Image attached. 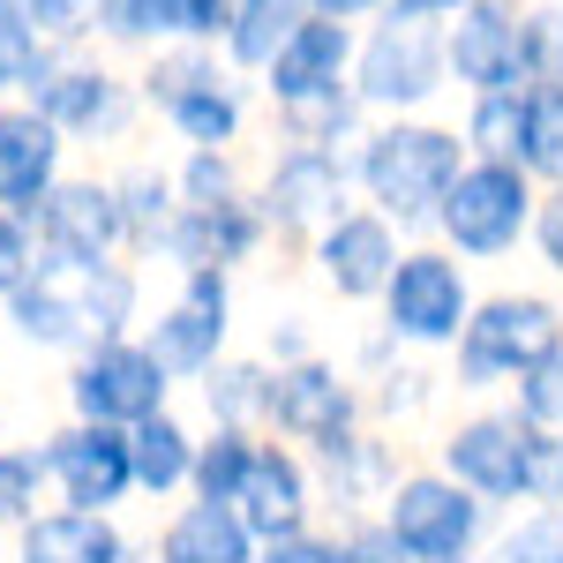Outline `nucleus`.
<instances>
[{
	"label": "nucleus",
	"mask_w": 563,
	"mask_h": 563,
	"mask_svg": "<svg viewBox=\"0 0 563 563\" xmlns=\"http://www.w3.org/2000/svg\"><path fill=\"white\" fill-rule=\"evenodd\" d=\"M129 308L135 278L121 263H38L8 294V316L31 346H106V339H121Z\"/></svg>",
	"instance_id": "1"
},
{
	"label": "nucleus",
	"mask_w": 563,
	"mask_h": 563,
	"mask_svg": "<svg viewBox=\"0 0 563 563\" xmlns=\"http://www.w3.org/2000/svg\"><path fill=\"white\" fill-rule=\"evenodd\" d=\"M459 166H466V143L429 121H390L361 143V188L376 218H398V225H429Z\"/></svg>",
	"instance_id": "2"
},
{
	"label": "nucleus",
	"mask_w": 563,
	"mask_h": 563,
	"mask_svg": "<svg viewBox=\"0 0 563 563\" xmlns=\"http://www.w3.org/2000/svg\"><path fill=\"white\" fill-rule=\"evenodd\" d=\"M451 346H459V376L474 390L519 384L526 368H541L563 346V316L541 294H496V301H474Z\"/></svg>",
	"instance_id": "3"
},
{
	"label": "nucleus",
	"mask_w": 563,
	"mask_h": 563,
	"mask_svg": "<svg viewBox=\"0 0 563 563\" xmlns=\"http://www.w3.org/2000/svg\"><path fill=\"white\" fill-rule=\"evenodd\" d=\"M435 225L459 256H511L533 225V180L519 166H496V158H466L435 203Z\"/></svg>",
	"instance_id": "4"
},
{
	"label": "nucleus",
	"mask_w": 563,
	"mask_h": 563,
	"mask_svg": "<svg viewBox=\"0 0 563 563\" xmlns=\"http://www.w3.org/2000/svg\"><path fill=\"white\" fill-rule=\"evenodd\" d=\"M443 31L421 15H384L376 38L353 45V98L384 106V113H413L443 90Z\"/></svg>",
	"instance_id": "5"
},
{
	"label": "nucleus",
	"mask_w": 563,
	"mask_h": 563,
	"mask_svg": "<svg viewBox=\"0 0 563 563\" xmlns=\"http://www.w3.org/2000/svg\"><path fill=\"white\" fill-rule=\"evenodd\" d=\"M481 526H488V504L451 474H406L384 504V533L413 563H459L481 541Z\"/></svg>",
	"instance_id": "6"
},
{
	"label": "nucleus",
	"mask_w": 563,
	"mask_h": 563,
	"mask_svg": "<svg viewBox=\"0 0 563 563\" xmlns=\"http://www.w3.org/2000/svg\"><path fill=\"white\" fill-rule=\"evenodd\" d=\"M384 331L406 339V346H451L459 323L474 316V294H466V271L443 256V249H406L384 278Z\"/></svg>",
	"instance_id": "7"
},
{
	"label": "nucleus",
	"mask_w": 563,
	"mask_h": 563,
	"mask_svg": "<svg viewBox=\"0 0 563 563\" xmlns=\"http://www.w3.org/2000/svg\"><path fill=\"white\" fill-rule=\"evenodd\" d=\"M263 76H271V98H278L301 129H316V121L346 113V90L339 84L353 76V31L331 23V15H308L301 31L263 60Z\"/></svg>",
	"instance_id": "8"
},
{
	"label": "nucleus",
	"mask_w": 563,
	"mask_h": 563,
	"mask_svg": "<svg viewBox=\"0 0 563 563\" xmlns=\"http://www.w3.org/2000/svg\"><path fill=\"white\" fill-rule=\"evenodd\" d=\"M68 398H76V421H98V429H135L151 413H166V368L158 353L135 346V339H106L76 361L68 376Z\"/></svg>",
	"instance_id": "9"
},
{
	"label": "nucleus",
	"mask_w": 563,
	"mask_h": 563,
	"mask_svg": "<svg viewBox=\"0 0 563 563\" xmlns=\"http://www.w3.org/2000/svg\"><path fill=\"white\" fill-rule=\"evenodd\" d=\"M443 68L474 90V98H488V90H526V15L511 0H466L459 23L443 31Z\"/></svg>",
	"instance_id": "10"
},
{
	"label": "nucleus",
	"mask_w": 563,
	"mask_h": 563,
	"mask_svg": "<svg viewBox=\"0 0 563 563\" xmlns=\"http://www.w3.org/2000/svg\"><path fill=\"white\" fill-rule=\"evenodd\" d=\"M151 106H158L196 151H218V143L241 135V90L218 76V60L203 45H188V53H174V60L151 68Z\"/></svg>",
	"instance_id": "11"
},
{
	"label": "nucleus",
	"mask_w": 563,
	"mask_h": 563,
	"mask_svg": "<svg viewBox=\"0 0 563 563\" xmlns=\"http://www.w3.org/2000/svg\"><path fill=\"white\" fill-rule=\"evenodd\" d=\"M526 435H533V421H519V413H474L443 443V474L459 488H474L481 504H519L526 496Z\"/></svg>",
	"instance_id": "12"
},
{
	"label": "nucleus",
	"mask_w": 563,
	"mask_h": 563,
	"mask_svg": "<svg viewBox=\"0 0 563 563\" xmlns=\"http://www.w3.org/2000/svg\"><path fill=\"white\" fill-rule=\"evenodd\" d=\"M45 474L60 481L68 511H113L135 488L129 474V429H98V421H76V429L53 435L45 451Z\"/></svg>",
	"instance_id": "13"
},
{
	"label": "nucleus",
	"mask_w": 563,
	"mask_h": 563,
	"mask_svg": "<svg viewBox=\"0 0 563 563\" xmlns=\"http://www.w3.org/2000/svg\"><path fill=\"white\" fill-rule=\"evenodd\" d=\"M31 218H38V249L53 263H106L121 249V196L98 180H53Z\"/></svg>",
	"instance_id": "14"
},
{
	"label": "nucleus",
	"mask_w": 563,
	"mask_h": 563,
	"mask_svg": "<svg viewBox=\"0 0 563 563\" xmlns=\"http://www.w3.org/2000/svg\"><path fill=\"white\" fill-rule=\"evenodd\" d=\"M263 413L294 443H339V435H353V384L331 361H294L263 384Z\"/></svg>",
	"instance_id": "15"
},
{
	"label": "nucleus",
	"mask_w": 563,
	"mask_h": 563,
	"mask_svg": "<svg viewBox=\"0 0 563 563\" xmlns=\"http://www.w3.org/2000/svg\"><path fill=\"white\" fill-rule=\"evenodd\" d=\"M225 316H233V294H225V271H188L180 301L166 308V323L151 331V353L166 376H203L218 368V346H225Z\"/></svg>",
	"instance_id": "16"
},
{
	"label": "nucleus",
	"mask_w": 563,
	"mask_h": 563,
	"mask_svg": "<svg viewBox=\"0 0 563 563\" xmlns=\"http://www.w3.org/2000/svg\"><path fill=\"white\" fill-rule=\"evenodd\" d=\"M233 519L263 541H286V533H308V466L294 451H278V443H256V459H249V474L233 488Z\"/></svg>",
	"instance_id": "17"
},
{
	"label": "nucleus",
	"mask_w": 563,
	"mask_h": 563,
	"mask_svg": "<svg viewBox=\"0 0 563 563\" xmlns=\"http://www.w3.org/2000/svg\"><path fill=\"white\" fill-rule=\"evenodd\" d=\"M316 263H323V278H331L339 301H376L390 263H398V233L376 211H339L323 225V241H316Z\"/></svg>",
	"instance_id": "18"
},
{
	"label": "nucleus",
	"mask_w": 563,
	"mask_h": 563,
	"mask_svg": "<svg viewBox=\"0 0 563 563\" xmlns=\"http://www.w3.org/2000/svg\"><path fill=\"white\" fill-rule=\"evenodd\" d=\"M53 180H60V129L38 106L0 113V211H38Z\"/></svg>",
	"instance_id": "19"
},
{
	"label": "nucleus",
	"mask_w": 563,
	"mask_h": 563,
	"mask_svg": "<svg viewBox=\"0 0 563 563\" xmlns=\"http://www.w3.org/2000/svg\"><path fill=\"white\" fill-rule=\"evenodd\" d=\"M256 241H263V218L241 196H225V203H180L174 225H166V249L188 271H225V263L249 256Z\"/></svg>",
	"instance_id": "20"
},
{
	"label": "nucleus",
	"mask_w": 563,
	"mask_h": 563,
	"mask_svg": "<svg viewBox=\"0 0 563 563\" xmlns=\"http://www.w3.org/2000/svg\"><path fill=\"white\" fill-rule=\"evenodd\" d=\"M339 203H346V174H339V158H331L323 143H301V151L278 158L271 196H263V218H278V225H331Z\"/></svg>",
	"instance_id": "21"
},
{
	"label": "nucleus",
	"mask_w": 563,
	"mask_h": 563,
	"mask_svg": "<svg viewBox=\"0 0 563 563\" xmlns=\"http://www.w3.org/2000/svg\"><path fill=\"white\" fill-rule=\"evenodd\" d=\"M31 90H38V113L60 135H90V129H113L121 121V90H113L106 68H53L45 60L38 76H31Z\"/></svg>",
	"instance_id": "22"
},
{
	"label": "nucleus",
	"mask_w": 563,
	"mask_h": 563,
	"mask_svg": "<svg viewBox=\"0 0 563 563\" xmlns=\"http://www.w3.org/2000/svg\"><path fill=\"white\" fill-rule=\"evenodd\" d=\"M23 563H129L106 511H45L23 526Z\"/></svg>",
	"instance_id": "23"
},
{
	"label": "nucleus",
	"mask_w": 563,
	"mask_h": 563,
	"mask_svg": "<svg viewBox=\"0 0 563 563\" xmlns=\"http://www.w3.org/2000/svg\"><path fill=\"white\" fill-rule=\"evenodd\" d=\"M158 563H256V533L233 519V504H188L166 541H158Z\"/></svg>",
	"instance_id": "24"
},
{
	"label": "nucleus",
	"mask_w": 563,
	"mask_h": 563,
	"mask_svg": "<svg viewBox=\"0 0 563 563\" xmlns=\"http://www.w3.org/2000/svg\"><path fill=\"white\" fill-rule=\"evenodd\" d=\"M188 466H196V435L180 429L174 413H151V421H135V429H129V474H135V488L166 496V488L188 481Z\"/></svg>",
	"instance_id": "25"
},
{
	"label": "nucleus",
	"mask_w": 563,
	"mask_h": 563,
	"mask_svg": "<svg viewBox=\"0 0 563 563\" xmlns=\"http://www.w3.org/2000/svg\"><path fill=\"white\" fill-rule=\"evenodd\" d=\"M308 15H316L308 0H233L225 45H233V60H241V68H263V60H271L278 45L294 38V31H301Z\"/></svg>",
	"instance_id": "26"
},
{
	"label": "nucleus",
	"mask_w": 563,
	"mask_h": 563,
	"mask_svg": "<svg viewBox=\"0 0 563 563\" xmlns=\"http://www.w3.org/2000/svg\"><path fill=\"white\" fill-rule=\"evenodd\" d=\"M519 174L563 188V84H526V143Z\"/></svg>",
	"instance_id": "27"
},
{
	"label": "nucleus",
	"mask_w": 563,
	"mask_h": 563,
	"mask_svg": "<svg viewBox=\"0 0 563 563\" xmlns=\"http://www.w3.org/2000/svg\"><path fill=\"white\" fill-rule=\"evenodd\" d=\"M466 143H474V158L519 166V143H526V90H488V98H474V113H466Z\"/></svg>",
	"instance_id": "28"
},
{
	"label": "nucleus",
	"mask_w": 563,
	"mask_h": 563,
	"mask_svg": "<svg viewBox=\"0 0 563 563\" xmlns=\"http://www.w3.org/2000/svg\"><path fill=\"white\" fill-rule=\"evenodd\" d=\"M249 459H256V435H249V429H218L211 443H196L188 488H196L203 504H233V488H241V474H249Z\"/></svg>",
	"instance_id": "29"
},
{
	"label": "nucleus",
	"mask_w": 563,
	"mask_h": 563,
	"mask_svg": "<svg viewBox=\"0 0 563 563\" xmlns=\"http://www.w3.org/2000/svg\"><path fill=\"white\" fill-rule=\"evenodd\" d=\"M121 196V241H135V249H158L166 241V225H174L180 203H166V180L135 174L129 188H113Z\"/></svg>",
	"instance_id": "30"
},
{
	"label": "nucleus",
	"mask_w": 563,
	"mask_h": 563,
	"mask_svg": "<svg viewBox=\"0 0 563 563\" xmlns=\"http://www.w3.org/2000/svg\"><path fill=\"white\" fill-rule=\"evenodd\" d=\"M38 68H45V53H38L31 15H23L15 0H0V90H23Z\"/></svg>",
	"instance_id": "31"
},
{
	"label": "nucleus",
	"mask_w": 563,
	"mask_h": 563,
	"mask_svg": "<svg viewBox=\"0 0 563 563\" xmlns=\"http://www.w3.org/2000/svg\"><path fill=\"white\" fill-rule=\"evenodd\" d=\"M38 488H45V459H31V451H0V526H31L38 519Z\"/></svg>",
	"instance_id": "32"
},
{
	"label": "nucleus",
	"mask_w": 563,
	"mask_h": 563,
	"mask_svg": "<svg viewBox=\"0 0 563 563\" xmlns=\"http://www.w3.org/2000/svg\"><path fill=\"white\" fill-rule=\"evenodd\" d=\"M526 504L563 511V429H533L526 435Z\"/></svg>",
	"instance_id": "33"
},
{
	"label": "nucleus",
	"mask_w": 563,
	"mask_h": 563,
	"mask_svg": "<svg viewBox=\"0 0 563 563\" xmlns=\"http://www.w3.org/2000/svg\"><path fill=\"white\" fill-rule=\"evenodd\" d=\"M519 421H533V429H563V346L549 353L541 368L519 376Z\"/></svg>",
	"instance_id": "34"
},
{
	"label": "nucleus",
	"mask_w": 563,
	"mask_h": 563,
	"mask_svg": "<svg viewBox=\"0 0 563 563\" xmlns=\"http://www.w3.org/2000/svg\"><path fill=\"white\" fill-rule=\"evenodd\" d=\"M496 563H563V511H533L504 533Z\"/></svg>",
	"instance_id": "35"
},
{
	"label": "nucleus",
	"mask_w": 563,
	"mask_h": 563,
	"mask_svg": "<svg viewBox=\"0 0 563 563\" xmlns=\"http://www.w3.org/2000/svg\"><path fill=\"white\" fill-rule=\"evenodd\" d=\"M23 15H31V31L38 38H84V31H98L106 23V0H23Z\"/></svg>",
	"instance_id": "36"
},
{
	"label": "nucleus",
	"mask_w": 563,
	"mask_h": 563,
	"mask_svg": "<svg viewBox=\"0 0 563 563\" xmlns=\"http://www.w3.org/2000/svg\"><path fill=\"white\" fill-rule=\"evenodd\" d=\"M526 84H563V8L526 15Z\"/></svg>",
	"instance_id": "37"
},
{
	"label": "nucleus",
	"mask_w": 563,
	"mask_h": 563,
	"mask_svg": "<svg viewBox=\"0 0 563 563\" xmlns=\"http://www.w3.org/2000/svg\"><path fill=\"white\" fill-rule=\"evenodd\" d=\"M106 31L113 38H174V8L166 0H106Z\"/></svg>",
	"instance_id": "38"
},
{
	"label": "nucleus",
	"mask_w": 563,
	"mask_h": 563,
	"mask_svg": "<svg viewBox=\"0 0 563 563\" xmlns=\"http://www.w3.org/2000/svg\"><path fill=\"white\" fill-rule=\"evenodd\" d=\"M263 384H271L263 368H225V376L211 384V413H225V429H241V413L263 406Z\"/></svg>",
	"instance_id": "39"
},
{
	"label": "nucleus",
	"mask_w": 563,
	"mask_h": 563,
	"mask_svg": "<svg viewBox=\"0 0 563 563\" xmlns=\"http://www.w3.org/2000/svg\"><path fill=\"white\" fill-rule=\"evenodd\" d=\"M166 8H174V38L188 45L225 38V23H233V0H166Z\"/></svg>",
	"instance_id": "40"
},
{
	"label": "nucleus",
	"mask_w": 563,
	"mask_h": 563,
	"mask_svg": "<svg viewBox=\"0 0 563 563\" xmlns=\"http://www.w3.org/2000/svg\"><path fill=\"white\" fill-rule=\"evenodd\" d=\"M38 271V249H31V225L15 211H0V294H15L23 278Z\"/></svg>",
	"instance_id": "41"
},
{
	"label": "nucleus",
	"mask_w": 563,
	"mask_h": 563,
	"mask_svg": "<svg viewBox=\"0 0 563 563\" xmlns=\"http://www.w3.org/2000/svg\"><path fill=\"white\" fill-rule=\"evenodd\" d=\"M526 241H533V249H541V263L563 278V188L533 196V225H526Z\"/></svg>",
	"instance_id": "42"
},
{
	"label": "nucleus",
	"mask_w": 563,
	"mask_h": 563,
	"mask_svg": "<svg viewBox=\"0 0 563 563\" xmlns=\"http://www.w3.org/2000/svg\"><path fill=\"white\" fill-rule=\"evenodd\" d=\"M180 196H188V203H225V196H233V166H225L218 151H196V158H188V180H180Z\"/></svg>",
	"instance_id": "43"
},
{
	"label": "nucleus",
	"mask_w": 563,
	"mask_h": 563,
	"mask_svg": "<svg viewBox=\"0 0 563 563\" xmlns=\"http://www.w3.org/2000/svg\"><path fill=\"white\" fill-rule=\"evenodd\" d=\"M256 563H339V541H316V533H286V541H263Z\"/></svg>",
	"instance_id": "44"
},
{
	"label": "nucleus",
	"mask_w": 563,
	"mask_h": 563,
	"mask_svg": "<svg viewBox=\"0 0 563 563\" xmlns=\"http://www.w3.org/2000/svg\"><path fill=\"white\" fill-rule=\"evenodd\" d=\"M339 563H413L398 541H390L384 526H361L353 541H339Z\"/></svg>",
	"instance_id": "45"
},
{
	"label": "nucleus",
	"mask_w": 563,
	"mask_h": 563,
	"mask_svg": "<svg viewBox=\"0 0 563 563\" xmlns=\"http://www.w3.org/2000/svg\"><path fill=\"white\" fill-rule=\"evenodd\" d=\"M316 15H331V23H361V15H376V8H390V0H308Z\"/></svg>",
	"instance_id": "46"
},
{
	"label": "nucleus",
	"mask_w": 563,
	"mask_h": 563,
	"mask_svg": "<svg viewBox=\"0 0 563 563\" xmlns=\"http://www.w3.org/2000/svg\"><path fill=\"white\" fill-rule=\"evenodd\" d=\"M466 0H390V15H421V23H435V15H459Z\"/></svg>",
	"instance_id": "47"
},
{
	"label": "nucleus",
	"mask_w": 563,
	"mask_h": 563,
	"mask_svg": "<svg viewBox=\"0 0 563 563\" xmlns=\"http://www.w3.org/2000/svg\"><path fill=\"white\" fill-rule=\"evenodd\" d=\"M15 8H23V0H15Z\"/></svg>",
	"instance_id": "48"
},
{
	"label": "nucleus",
	"mask_w": 563,
	"mask_h": 563,
	"mask_svg": "<svg viewBox=\"0 0 563 563\" xmlns=\"http://www.w3.org/2000/svg\"><path fill=\"white\" fill-rule=\"evenodd\" d=\"M459 563H466V556H459Z\"/></svg>",
	"instance_id": "49"
}]
</instances>
